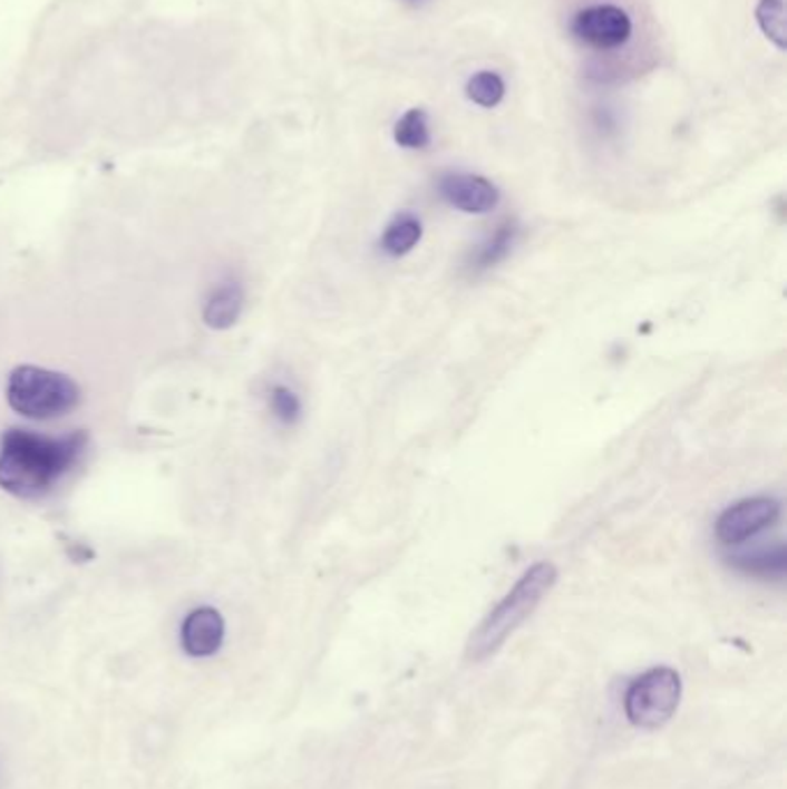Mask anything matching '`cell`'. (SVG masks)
Returning a JSON list of instances; mask_svg holds the SVG:
<instances>
[{
    "mask_svg": "<svg viewBox=\"0 0 787 789\" xmlns=\"http://www.w3.org/2000/svg\"><path fill=\"white\" fill-rule=\"evenodd\" d=\"M88 446L84 430L65 437H45L10 427L0 437V487L17 499H42L70 474Z\"/></svg>",
    "mask_w": 787,
    "mask_h": 789,
    "instance_id": "6da1fadb",
    "label": "cell"
},
{
    "mask_svg": "<svg viewBox=\"0 0 787 789\" xmlns=\"http://www.w3.org/2000/svg\"><path fill=\"white\" fill-rule=\"evenodd\" d=\"M560 579V571L552 562H538L522 573L508 594L492 607V612L478 623L467 642V658L474 663L495 655L506 640L527 621L552 586Z\"/></svg>",
    "mask_w": 787,
    "mask_h": 789,
    "instance_id": "7a4b0ae2",
    "label": "cell"
},
{
    "mask_svg": "<svg viewBox=\"0 0 787 789\" xmlns=\"http://www.w3.org/2000/svg\"><path fill=\"white\" fill-rule=\"evenodd\" d=\"M8 405L23 418L54 420L81 402L79 383L62 374L38 366H19L10 372L6 388Z\"/></svg>",
    "mask_w": 787,
    "mask_h": 789,
    "instance_id": "3957f363",
    "label": "cell"
},
{
    "mask_svg": "<svg viewBox=\"0 0 787 789\" xmlns=\"http://www.w3.org/2000/svg\"><path fill=\"white\" fill-rule=\"evenodd\" d=\"M681 700V676L672 668H653L626 690L624 711L635 728L655 730L674 715Z\"/></svg>",
    "mask_w": 787,
    "mask_h": 789,
    "instance_id": "277c9868",
    "label": "cell"
},
{
    "mask_svg": "<svg viewBox=\"0 0 787 789\" xmlns=\"http://www.w3.org/2000/svg\"><path fill=\"white\" fill-rule=\"evenodd\" d=\"M780 517V504L771 497H750L728 506L716 519V538L728 547L762 534Z\"/></svg>",
    "mask_w": 787,
    "mask_h": 789,
    "instance_id": "5b68a950",
    "label": "cell"
},
{
    "mask_svg": "<svg viewBox=\"0 0 787 789\" xmlns=\"http://www.w3.org/2000/svg\"><path fill=\"white\" fill-rule=\"evenodd\" d=\"M571 30L580 42L589 47L616 49L629 42L633 32V21L626 10H621L616 6H594V8L580 10L573 17Z\"/></svg>",
    "mask_w": 787,
    "mask_h": 789,
    "instance_id": "8992f818",
    "label": "cell"
},
{
    "mask_svg": "<svg viewBox=\"0 0 787 789\" xmlns=\"http://www.w3.org/2000/svg\"><path fill=\"white\" fill-rule=\"evenodd\" d=\"M444 199L463 213L485 215L499 206L502 194L495 183L474 174H448L439 183Z\"/></svg>",
    "mask_w": 787,
    "mask_h": 789,
    "instance_id": "52a82bcc",
    "label": "cell"
},
{
    "mask_svg": "<svg viewBox=\"0 0 787 789\" xmlns=\"http://www.w3.org/2000/svg\"><path fill=\"white\" fill-rule=\"evenodd\" d=\"M224 642V618L215 607L192 610L181 626L183 651L192 658H208L220 651Z\"/></svg>",
    "mask_w": 787,
    "mask_h": 789,
    "instance_id": "ba28073f",
    "label": "cell"
},
{
    "mask_svg": "<svg viewBox=\"0 0 787 789\" xmlns=\"http://www.w3.org/2000/svg\"><path fill=\"white\" fill-rule=\"evenodd\" d=\"M245 305V291L239 282H224L211 291L204 305V323L213 331H226V328L236 325L243 314Z\"/></svg>",
    "mask_w": 787,
    "mask_h": 789,
    "instance_id": "9c48e42d",
    "label": "cell"
},
{
    "mask_svg": "<svg viewBox=\"0 0 787 789\" xmlns=\"http://www.w3.org/2000/svg\"><path fill=\"white\" fill-rule=\"evenodd\" d=\"M422 238V224L418 217L405 213L392 220L381 236V250L388 256L409 254Z\"/></svg>",
    "mask_w": 787,
    "mask_h": 789,
    "instance_id": "30bf717a",
    "label": "cell"
},
{
    "mask_svg": "<svg viewBox=\"0 0 787 789\" xmlns=\"http://www.w3.org/2000/svg\"><path fill=\"white\" fill-rule=\"evenodd\" d=\"M732 566L741 571L744 575L752 577H783L787 568V552L783 545H776L774 549H760L752 554H739L730 558Z\"/></svg>",
    "mask_w": 787,
    "mask_h": 789,
    "instance_id": "8fae6325",
    "label": "cell"
},
{
    "mask_svg": "<svg viewBox=\"0 0 787 789\" xmlns=\"http://www.w3.org/2000/svg\"><path fill=\"white\" fill-rule=\"evenodd\" d=\"M517 241V224L515 222H504L497 226V232L492 234L474 254V269L476 271H487L492 266H497V263H502L513 245Z\"/></svg>",
    "mask_w": 787,
    "mask_h": 789,
    "instance_id": "7c38bea8",
    "label": "cell"
},
{
    "mask_svg": "<svg viewBox=\"0 0 787 789\" xmlns=\"http://www.w3.org/2000/svg\"><path fill=\"white\" fill-rule=\"evenodd\" d=\"M392 139L407 150L428 148L433 135H430V118L425 114V109H409L407 114H402V118L396 123V129H392Z\"/></svg>",
    "mask_w": 787,
    "mask_h": 789,
    "instance_id": "4fadbf2b",
    "label": "cell"
},
{
    "mask_svg": "<svg viewBox=\"0 0 787 789\" xmlns=\"http://www.w3.org/2000/svg\"><path fill=\"white\" fill-rule=\"evenodd\" d=\"M758 26L765 36L785 51L787 47V26H785V0H760L756 10Z\"/></svg>",
    "mask_w": 787,
    "mask_h": 789,
    "instance_id": "5bb4252c",
    "label": "cell"
},
{
    "mask_svg": "<svg viewBox=\"0 0 787 789\" xmlns=\"http://www.w3.org/2000/svg\"><path fill=\"white\" fill-rule=\"evenodd\" d=\"M504 95H506V84L497 72H478L467 84V97L483 109L497 107L504 100Z\"/></svg>",
    "mask_w": 787,
    "mask_h": 789,
    "instance_id": "9a60e30c",
    "label": "cell"
},
{
    "mask_svg": "<svg viewBox=\"0 0 787 789\" xmlns=\"http://www.w3.org/2000/svg\"><path fill=\"white\" fill-rule=\"evenodd\" d=\"M269 407H271L273 416L284 425L299 422L303 416V402L299 398V392L284 383H275L269 390Z\"/></svg>",
    "mask_w": 787,
    "mask_h": 789,
    "instance_id": "2e32d148",
    "label": "cell"
}]
</instances>
